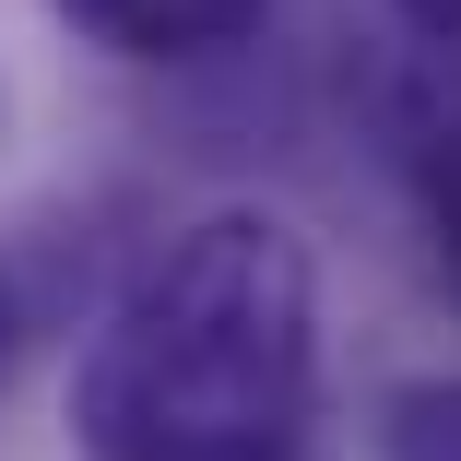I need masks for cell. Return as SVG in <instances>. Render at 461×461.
I'll return each instance as SVG.
<instances>
[{
	"instance_id": "cell-2",
	"label": "cell",
	"mask_w": 461,
	"mask_h": 461,
	"mask_svg": "<svg viewBox=\"0 0 461 461\" xmlns=\"http://www.w3.org/2000/svg\"><path fill=\"white\" fill-rule=\"evenodd\" d=\"M71 36H95L119 59H213L260 24V0H59Z\"/></svg>"
},
{
	"instance_id": "cell-4",
	"label": "cell",
	"mask_w": 461,
	"mask_h": 461,
	"mask_svg": "<svg viewBox=\"0 0 461 461\" xmlns=\"http://www.w3.org/2000/svg\"><path fill=\"white\" fill-rule=\"evenodd\" d=\"M426 237H438V272H449V296H461V119L426 154Z\"/></svg>"
},
{
	"instance_id": "cell-5",
	"label": "cell",
	"mask_w": 461,
	"mask_h": 461,
	"mask_svg": "<svg viewBox=\"0 0 461 461\" xmlns=\"http://www.w3.org/2000/svg\"><path fill=\"white\" fill-rule=\"evenodd\" d=\"M13 343H24V308H13V272H0V379H13Z\"/></svg>"
},
{
	"instance_id": "cell-1",
	"label": "cell",
	"mask_w": 461,
	"mask_h": 461,
	"mask_svg": "<svg viewBox=\"0 0 461 461\" xmlns=\"http://www.w3.org/2000/svg\"><path fill=\"white\" fill-rule=\"evenodd\" d=\"M320 402V272L285 213L177 225L71 379L95 461H296Z\"/></svg>"
},
{
	"instance_id": "cell-6",
	"label": "cell",
	"mask_w": 461,
	"mask_h": 461,
	"mask_svg": "<svg viewBox=\"0 0 461 461\" xmlns=\"http://www.w3.org/2000/svg\"><path fill=\"white\" fill-rule=\"evenodd\" d=\"M402 13H426V24H461V0H402Z\"/></svg>"
},
{
	"instance_id": "cell-3",
	"label": "cell",
	"mask_w": 461,
	"mask_h": 461,
	"mask_svg": "<svg viewBox=\"0 0 461 461\" xmlns=\"http://www.w3.org/2000/svg\"><path fill=\"white\" fill-rule=\"evenodd\" d=\"M379 461H461V379H414L379 402Z\"/></svg>"
}]
</instances>
